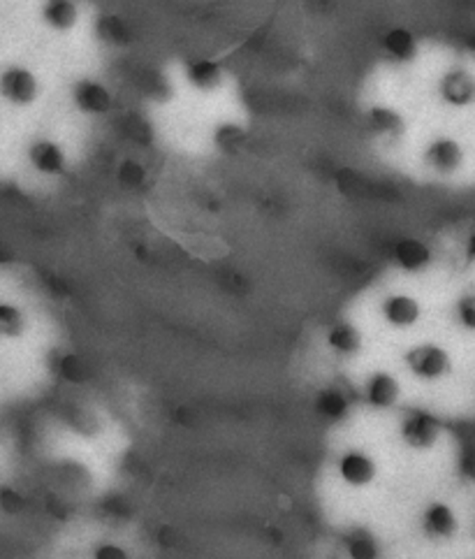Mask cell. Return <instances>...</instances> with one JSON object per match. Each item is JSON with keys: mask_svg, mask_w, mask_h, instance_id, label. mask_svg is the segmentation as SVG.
<instances>
[{"mask_svg": "<svg viewBox=\"0 0 475 559\" xmlns=\"http://www.w3.org/2000/svg\"><path fill=\"white\" fill-rule=\"evenodd\" d=\"M244 142V132L235 126H223V131H218V144L225 149H232L237 144Z\"/></svg>", "mask_w": 475, "mask_h": 559, "instance_id": "25", "label": "cell"}, {"mask_svg": "<svg viewBox=\"0 0 475 559\" xmlns=\"http://www.w3.org/2000/svg\"><path fill=\"white\" fill-rule=\"evenodd\" d=\"M345 548H348L350 559H381V548H378L376 538L366 532H353L345 538Z\"/></svg>", "mask_w": 475, "mask_h": 559, "instance_id": "9", "label": "cell"}, {"mask_svg": "<svg viewBox=\"0 0 475 559\" xmlns=\"http://www.w3.org/2000/svg\"><path fill=\"white\" fill-rule=\"evenodd\" d=\"M190 79L199 86H209L218 79V68L211 64H195L193 68H190Z\"/></svg>", "mask_w": 475, "mask_h": 559, "instance_id": "21", "label": "cell"}, {"mask_svg": "<svg viewBox=\"0 0 475 559\" xmlns=\"http://www.w3.org/2000/svg\"><path fill=\"white\" fill-rule=\"evenodd\" d=\"M424 532L433 538H450L457 532V517L448 504H431L424 511Z\"/></svg>", "mask_w": 475, "mask_h": 559, "instance_id": "4", "label": "cell"}, {"mask_svg": "<svg viewBox=\"0 0 475 559\" xmlns=\"http://www.w3.org/2000/svg\"><path fill=\"white\" fill-rule=\"evenodd\" d=\"M394 256H397V260L402 262L406 270H420V267H424L429 262L427 246L415 240L399 241L397 249H394Z\"/></svg>", "mask_w": 475, "mask_h": 559, "instance_id": "10", "label": "cell"}, {"mask_svg": "<svg viewBox=\"0 0 475 559\" xmlns=\"http://www.w3.org/2000/svg\"><path fill=\"white\" fill-rule=\"evenodd\" d=\"M457 316H460V323L464 328L475 329V295H469L460 302V309H457Z\"/></svg>", "mask_w": 475, "mask_h": 559, "instance_id": "24", "label": "cell"}, {"mask_svg": "<svg viewBox=\"0 0 475 559\" xmlns=\"http://www.w3.org/2000/svg\"><path fill=\"white\" fill-rule=\"evenodd\" d=\"M315 407H318V411L323 413L325 418L339 420V418H344L345 411H348V399H345V395L341 390L329 387V390L320 392Z\"/></svg>", "mask_w": 475, "mask_h": 559, "instance_id": "11", "label": "cell"}, {"mask_svg": "<svg viewBox=\"0 0 475 559\" xmlns=\"http://www.w3.org/2000/svg\"><path fill=\"white\" fill-rule=\"evenodd\" d=\"M371 121H373L378 128H385V131L399 126L397 116L392 114V112H387V110H373V114H371Z\"/></svg>", "mask_w": 475, "mask_h": 559, "instance_id": "27", "label": "cell"}, {"mask_svg": "<svg viewBox=\"0 0 475 559\" xmlns=\"http://www.w3.org/2000/svg\"><path fill=\"white\" fill-rule=\"evenodd\" d=\"M61 371H63L70 381H82V377H84V367H82V360L73 356L65 358L63 365H61Z\"/></svg>", "mask_w": 475, "mask_h": 559, "instance_id": "26", "label": "cell"}, {"mask_svg": "<svg viewBox=\"0 0 475 559\" xmlns=\"http://www.w3.org/2000/svg\"><path fill=\"white\" fill-rule=\"evenodd\" d=\"M339 471L341 478H344L348 485L362 487L369 485V483L373 481V476H376V465H373L366 455L353 450V453H345L344 457H341Z\"/></svg>", "mask_w": 475, "mask_h": 559, "instance_id": "3", "label": "cell"}, {"mask_svg": "<svg viewBox=\"0 0 475 559\" xmlns=\"http://www.w3.org/2000/svg\"><path fill=\"white\" fill-rule=\"evenodd\" d=\"M0 328H3L5 335H19V329H22V316H19V311H15V309L7 307V304L0 309Z\"/></svg>", "mask_w": 475, "mask_h": 559, "instance_id": "22", "label": "cell"}, {"mask_svg": "<svg viewBox=\"0 0 475 559\" xmlns=\"http://www.w3.org/2000/svg\"><path fill=\"white\" fill-rule=\"evenodd\" d=\"M385 47L397 58L412 56V37L406 31H392L385 37Z\"/></svg>", "mask_w": 475, "mask_h": 559, "instance_id": "20", "label": "cell"}, {"mask_svg": "<svg viewBox=\"0 0 475 559\" xmlns=\"http://www.w3.org/2000/svg\"><path fill=\"white\" fill-rule=\"evenodd\" d=\"M44 15H47L49 22L56 24V26H68L74 19V7L68 0H52Z\"/></svg>", "mask_w": 475, "mask_h": 559, "instance_id": "19", "label": "cell"}, {"mask_svg": "<svg viewBox=\"0 0 475 559\" xmlns=\"http://www.w3.org/2000/svg\"><path fill=\"white\" fill-rule=\"evenodd\" d=\"M3 86H5V93L10 95L16 103H26L35 93V82H33L31 74L26 70H12L3 79Z\"/></svg>", "mask_w": 475, "mask_h": 559, "instance_id": "8", "label": "cell"}, {"mask_svg": "<svg viewBox=\"0 0 475 559\" xmlns=\"http://www.w3.org/2000/svg\"><path fill=\"white\" fill-rule=\"evenodd\" d=\"M383 311H385V319L390 320L392 325H399V328L412 325L420 316V309H418V304H415V299L403 298V295H397V298L387 299Z\"/></svg>", "mask_w": 475, "mask_h": 559, "instance_id": "6", "label": "cell"}, {"mask_svg": "<svg viewBox=\"0 0 475 559\" xmlns=\"http://www.w3.org/2000/svg\"><path fill=\"white\" fill-rule=\"evenodd\" d=\"M77 103L89 112L110 110V95L98 84H82L77 89Z\"/></svg>", "mask_w": 475, "mask_h": 559, "instance_id": "12", "label": "cell"}, {"mask_svg": "<svg viewBox=\"0 0 475 559\" xmlns=\"http://www.w3.org/2000/svg\"><path fill=\"white\" fill-rule=\"evenodd\" d=\"M329 346L339 353H355L360 348V335L350 325H336L329 332Z\"/></svg>", "mask_w": 475, "mask_h": 559, "instance_id": "14", "label": "cell"}, {"mask_svg": "<svg viewBox=\"0 0 475 559\" xmlns=\"http://www.w3.org/2000/svg\"><path fill=\"white\" fill-rule=\"evenodd\" d=\"M408 367L415 377L424 381H436L450 371V358L439 346H420L406 356Z\"/></svg>", "mask_w": 475, "mask_h": 559, "instance_id": "1", "label": "cell"}, {"mask_svg": "<svg viewBox=\"0 0 475 559\" xmlns=\"http://www.w3.org/2000/svg\"><path fill=\"white\" fill-rule=\"evenodd\" d=\"M93 559H128V554H126V550L119 548V545L105 544L95 550Z\"/></svg>", "mask_w": 475, "mask_h": 559, "instance_id": "28", "label": "cell"}, {"mask_svg": "<svg viewBox=\"0 0 475 559\" xmlns=\"http://www.w3.org/2000/svg\"><path fill=\"white\" fill-rule=\"evenodd\" d=\"M443 95L450 100V103H454V105H464V103L473 100L475 95L473 79L464 73L448 74L443 82Z\"/></svg>", "mask_w": 475, "mask_h": 559, "instance_id": "7", "label": "cell"}, {"mask_svg": "<svg viewBox=\"0 0 475 559\" xmlns=\"http://www.w3.org/2000/svg\"><path fill=\"white\" fill-rule=\"evenodd\" d=\"M429 158H431L439 168H452L460 161V149L454 147L452 142H439L436 147L429 152Z\"/></svg>", "mask_w": 475, "mask_h": 559, "instance_id": "18", "label": "cell"}, {"mask_svg": "<svg viewBox=\"0 0 475 559\" xmlns=\"http://www.w3.org/2000/svg\"><path fill=\"white\" fill-rule=\"evenodd\" d=\"M336 183L345 195H371V186L373 183L362 179L360 174L353 172V170H341L336 172Z\"/></svg>", "mask_w": 475, "mask_h": 559, "instance_id": "15", "label": "cell"}, {"mask_svg": "<svg viewBox=\"0 0 475 559\" xmlns=\"http://www.w3.org/2000/svg\"><path fill=\"white\" fill-rule=\"evenodd\" d=\"M33 161H35L37 168L44 170V172H58V170L63 168V158H61L58 149L53 147V144H49V142H40V144L33 147Z\"/></svg>", "mask_w": 475, "mask_h": 559, "instance_id": "13", "label": "cell"}, {"mask_svg": "<svg viewBox=\"0 0 475 559\" xmlns=\"http://www.w3.org/2000/svg\"><path fill=\"white\" fill-rule=\"evenodd\" d=\"M469 253L475 258V235L470 237V241H469Z\"/></svg>", "mask_w": 475, "mask_h": 559, "instance_id": "29", "label": "cell"}, {"mask_svg": "<svg viewBox=\"0 0 475 559\" xmlns=\"http://www.w3.org/2000/svg\"><path fill=\"white\" fill-rule=\"evenodd\" d=\"M402 436L411 448H431L439 439V420L427 411H411L402 423Z\"/></svg>", "mask_w": 475, "mask_h": 559, "instance_id": "2", "label": "cell"}, {"mask_svg": "<svg viewBox=\"0 0 475 559\" xmlns=\"http://www.w3.org/2000/svg\"><path fill=\"white\" fill-rule=\"evenodd\" d=\"M399 397V386L394 381V377L390 374H376L371 377V381L366 383V399H369L371 407L376 408H387L397 402Z\"/></svg>", "mask_w": 475, "mask_h": 559, "instance_id": "5", "label": "cell"}, {"mask_svg": "<svg viewBox=\"0 0 475 559\" xmlns=\"http://www.w3.org/2000/svg\"><path fill=\"white\" fill-rule=\"evenodd\" d=\"M121 128H123L126 137H131V140L137 142V144H149V142H151V128H149L147 121L140 119L137 114L126 116Z\"/></svg>", "mask_w": 475, "mask_h": 559, "instance_id": "16", "label": "cell"}, {"mask_svg": "<svg viewBox=\"0 0 475 559\" xmlns=\"http://www.w3.org/2000/svg\"><path fill=\"white\" fill-rule=\"evenodd\" d=\"M119 179L126 183V186H140V183L144 181V170H141L137 162L128 161L123 162V168L119 170Z\"/></svg>", "mask_w": 475, "mask_h": 559, "instance_id": "23", "label": "cell"}, {"mask_svg": "<svg viewBox=\"0 0 475 559\" xmlns=\"http://www.w3.org/2000/svg\"><path fill=\"white\" fill-rule=\"evenodd\" d=\"M98 31L100 35L105 37V40H111V43H128V40H131L128 28L123 26V22L116 19V16H105V19H100Z\"/></svg>", "mask_w": 475, "mask_h": 559, "instance_id": "17", "label": "cell"}]
</instances>
